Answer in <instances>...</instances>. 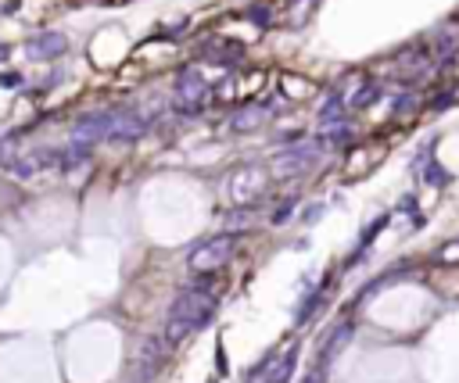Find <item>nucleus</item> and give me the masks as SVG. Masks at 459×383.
Wrapping results in <instances>:
<instances>
[{"label": "nucleus", "mask_w": 459, "mask_h": 383, "mask_svg": "<svg viewBox=\"0 0 459 383\" xmlns=\"http://www.w3.org/2000/svg\"><path fill=\"white\" fill-rule=\"evenodd\" d=\"M212 319H216V294H205L201 286H187V291H179V298L169 308L165 340L169 344H183L198 330H205Z\"/></svg>", "instance_id": "obj_1"}, {"label": "nucleus", "mask_w": 459, "mask_h": 383, "mask_svg": "<svg viewBox=\"0 0 459 383\" xmlns=\"http://www.w3.org/2000/svg\"><path fill=\"white\" fill-rule=\"evenodd\" d=\"M233 251H237V233L212 237V240H205V244H198V247L191 251L187 265H191V272H198V276H205V272H219V269L233 258Z\"/></svg>", "instance_id": "obj_2"}, {"label": "nucleus", "mask_w": 459, "mask_h": 383, "mask_svg": "<svg viewBox=\"0 0 459 383\" xmlns=\"http://www.w3.org/2000/svg\"><path fill=\"white\" fill-rule=\"evenodd\" d=\"M266 186H269V179H266V169H262V165H244V169H237L233 179H230V197H233L237 204L248 208V204L262 201Z\"/></svg>", "instance_id": "obj_3"}, {"label": "nucleus", "mask_w": 459, "mask_h": 383, "mask_svg": "<svg viewBox=\"0 0 459 383\" xmlns=\"http://www.w3.org/2000/svg\"><path fill=\"white\" fill-rule=\"evenodd\" d=\"M111 122H115V111H90V115H83V118L76 122L72 140H79V144H97V140H108Z\"/></svg>", "instance_id": "obj_4"}, {"label": "nucleus", "mask_w": 459, "mask_h": 383, "mask_svg": "<svg viewBox=\"0 0 459 383\" xmlns=\"http://www.w3.org/2000/svg\"><path fill=\"white\" fill-rule=\"evenodd\" d=\"M320 158V147L316 144H298L291 151H280L277 162H273V169H277L280 176H294V172H305L313 162Z\"/></svg>", "instance_id": "obj_5"}, {"label": "nucleus", "mask_w": 459, "mask_h": 383, "mask_svg": "<svg viewBox=\"0 0 459 383\" xmlns=\"http://www.w3.org/2000/svg\"><path fill=\"white\" fill-rule=\"evenodd\" d=\"M144 130H147V122H144L140 115L122 111V115H115V122H111L108 140H115V144H130V140H140V137H144Z\"/></svg>", "instance_id": "obj_6"}, {"label": "nucleus", "mask_w": 459, "mask_h": 383, "mask_svg": "<svg viewBox=\"0 0 459 383\" xmlns=\"http://www.w3.org/2000/svg\"><path fill=\"white\" fill-rule=\"evenodd\" d=\"M352 333H355V323H338V326H334V333L323 340V351H320V365H327V362H334V358H338L341 351L348 347Z\"/></svg>", "instance_id": "obj_7"}, {"label": "nucleus", "mask_w": 459, "mask_h": 383, "mask_svg": "<svg viewBox=\"0 0 459 383\" xmlns=\"http://www.w3.org/2000/svg\"><path fill=\"white\" fill-rule=\"evenodd\" d=\"M65 47H69V40L61 36V33H40V36H33L29 40V54L33 57H61L65 54Z\"/></svg>", "instance_id": "obj_8"}, {"label": "nucleus", "mask_w": 459, "mask_h": 383, "mask_svg": "<svg viewBox=\"0 0 459 383\" xmlns=\"http://www.w3.org/2000/svg\"><path fill=\"white\" fill-rule=\"evenodd\" d=\"M15 179H33L36 172H40V162H36V154L29 151V154H15V158H8V165H4Z\"/></svg>", "instance_id": "obj_9"}, {"label": "nucleus", "mask_w": 459, "mask_h": 383, "mask_svg": "<svg viewBox=\"0 0 459 383\" xmlns=\"http://www.w3.org/2000/svg\"><path fill=\"white\" fill-rule=\"evenodd\" d=\"M176 93H179V97H191L187 104H194L201 93H205V79H201L194 69H191V72H183V76L176 79Z\"/></svg>", "instance_id": "obj_10"}, {"label": "nucleus", "mask_w": 459, "mask_h": 383, "mask_svg": "<svg viewBox=\"0 0 459 383\" xmlns=\"http://www.w3.org/2000/svg\"><path fill=\"white\" fill-rule=\"evenodd\" d=\"M86 162H90V144H79V140H76L65 154L57 151V165L65 169V172H72V169H79V165H86Z\"/></svg>", "instance_id": "obj_11"}, {"label": "nucleus", "mask_w": 459, "mask_h": 383, "mask_svg": "<svg viewBox=\"0 0 459 383\" xmlns=\"http://www.w3.org/2000/svg\"><path fill=\"white\" fill-rule=\"evenodd\" d=\"M341 104H345V97H341V93H334V97L323 104V111H320V122L323 125H341Z\"/></svg>", "instance_id": "obj_12"}, {"label": "nucleus", "mask_w": 459, "mask_h": 383, "mask_svg": "<svg viewBox=\"0 0 459 383\" xmlns=\"http://www.w3.org/2000/svg\"><path fill=\"white\" fill-rule=\"evenodd\" d=\"M291 372H294V351H284V358L277 362V369L269 372V379H266V383H287V379H291Z\"/></svg>", "instance_id": "obj_13"}, {"label": "nucleus", "mask_w": 459, "mask_h": 383, "mask_svg": "<svg viewBox=\"0 0 459 383\" xmlns=\"http://www.w3.org/2000/svg\"><path fill=\"white\" fill-rule=\"evenodd\" d=\"M388 222H391V215H377V218L370 222V226H366V233H362V244H359V247H362V251L370 247V244L377 240V233H381V230L388 226Z\"/></svg>", "instance_id": "obj_14"}, {"label": "nucleus", "mask_w": 459, "mask_h": 383, "mask_svg": "<svg viewBox=\"0 0 459 383\" xmlns=\"http://www.w3.org/2000/svg\"><path fill=\"white\" fill-rule=\"evenodd\" d=\"M377 101H381V86H366L362 93H355V97H352V108H370Z\"/></svg>", "instance_id": "obj_15"}, {"label": "nucleus", "mask_w": 459, "mask_h": 383, "mask_svg": "<svg viewBox=\"0 0 459 383\" xmlns=\"http://www.w3.org/2000/svg\"><path fill=\"white\" fill-rule=\"evenodd\" d=\"M259 115H262L259 108H252V111H240V115L233 118V125H237V130H255V125H259L255 118H259Z\"/></svg>", "instance_id": "obj_16"}, {"label": "nucleus", "mask_w": 459, "mask_h": 383, "mask_svg": "<svg viewBox=\"0 0 459 383\" xmlns=\"http://www.w3.org/2000/svg\"><path fill=\"white\" fill-rule=\"evenodd\" d=\"M294 208H298L294 201H284V204H280L277 211H273V226H284V222H287V218L294 215Z\"/></svg>", "instance_id": "obj_17"}, {"label": "nucleus", "mask_w": 459, "mask_h": 383, "mask_svg": "<svg viewBox=\"0 0 459 383\" xmlns=\"http://www.w3.org/2000/svg\"><path fill=\"white\" fill-rule=\"evenodd\" d=\"M448 172L445 169H438V165H431V169H427V183H431V186H448Z\"/></svg>", "instance_id": "obj_18"}, {"label": "nucleus", "mask_w": 459, "mask_h": 383, "mask_svg": "<svg viewBox=\"0 0 459 383\" xmlns=\"http://www.w3.org/2000/svg\"><path fill=\"white\" fill-rule=\"evenodd\" d=\"M438 258H441L445 265H452V262H459V240H452V244H445V247L438 251Z\"/></svg>", "instance_id": "obj_19"}, {"label": "nucleus", "mask_w": 459, "mask_h": 383, "mask_svg": "<svg viewBox=\"0 0 459 383\" xmlns=\"http://www.w3.org/2000/svg\"><path fill=\"white\" fill-rule=\"evenodd\" d=\"M438 50H441L445 57H452V54H455V40H452V36H441V40H438Z\"/></svg>", "instance_id": "obj_20"}, {"label": "nucleus", "mask_w": 459, "mask_h": 383, "mask_svg": "<svg viewBox=\"0 0 459 383\" xmlns=\"http://www.w3.org/2000/svg\"><path fill=\"white\" fill-rule=\"evenodd\" d=\"M0 86H22V76L18 72H0Z\"/></svg>", "instance_id": "obj_21"}, {"label": "nucleus", "mask_w": 459, "mask_h": 383, "mask_svg": "<svg viewBox=\"0 0 459 383\" xmlns=\"http://www.w3.org/2000/svg\"><path fill=\"white\" fill-rule=\"evenodd\" d=\"M301 383H327V379H323V369H313V372H305V376H301Z\"/></svg>", "instance_id": "obj_22"}, {"label": "nucleus", "mask_w": 459, "mask_h": 383, "mask_svg": "<svg viewBox=\"0 0 459 383\" xmlns=\"http://www.w3.org/2000/svg\"><path fill=\"white\" fill-rule=\"evenodd\" d=\"M248 18H252V22H259V25H266V18H269V15H266V11H262V4H259L255 11H248Z\"/></svg>", "instance_id": "obj_23"}]
</instances>
